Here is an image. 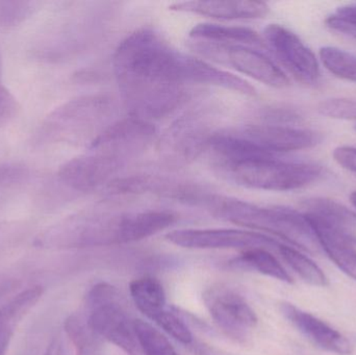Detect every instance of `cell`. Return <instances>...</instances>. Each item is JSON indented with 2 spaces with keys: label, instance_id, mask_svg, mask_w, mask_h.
Segmentation results:
<instances>
[{
  "label": "cell",
  "instance_id": "6da1fadb",
  "mask_svg": "<svg viewBox=\"0 0 356 355\" xmlns=\"http://www.w3.org/2000/svg\"><path fill=\"white\" fill-rule=\"evenodd\" d=\"M181 60L182 53L152 29H138L119 44L113 71L131 116L152 122L181 106L188 85Z\"/></svg>",
  "mask_w": 356,
  "mask_h": 355
},
{
  "label": "cell",
  "instance_id": "7a4b0ae2",
  "mask_svg": "<svg viewBox=\"0 0 356 355\" xmlns=\"http://www.w3.org/2000/svg\"><path fill=\"white\" fill-rule=\"evenodd\" d=\"M205 206H209L216 216L234 224L275 236L309 254H318L321 251L305 214L292 208H265L243 200L211 195Z\"/></svg>",
  "mask_w": 356,
  "mask_h": 355
},
{
  "label": "cell",
  "instance_id": "3957f363",
  "mask_svg": "<svg viewBox=\"0 0 356 355\" xmlns=\"http://www.w3.org/2000/svg\"><path fill=\"white\" fill-rule=\"evenodd\" d=\"M115 104L104 94L86 95L69 100L52 110L40 126V144H88L112 124Z\"/></svg>",
  "mask_w": 356,
  "mask_h": 355
},
{
  "label": "cell",
  "instance_id": "277c9868",
  "mask_svg": "<svg viewBox=\"0 0 356 355\" xmlns=\"http://www.w3.org/2000/svg\"><path fill=\"white\" fill-rule=\"evenodd\" d=\"M228 179L263 191H294L319 179L322 167L312 163L286 162L277 156H254L218 167Z\"/></svg>",
  "mask_w": 356,
  "mask_h": 355
},
{
  "label": "cell",
  "instance_id": "5b68a950",
  "mask_svg": "<svg viewBox=\"0 0 356 355\" xmlns=\"http://www.w3.org/2000/svg\"><path fill=\"white\" fill-rule=\"evenodd\" d=\"M122 295L108 283L94 286L87 295V321L92 331L129 355H143Z\"/></svg>",
  "mask_w": 356,
  "mask_h": 355
},
{
  "label": "cell",
  "instance_id": "8992f818",
  "mask_svg": "<svg viewBox=\"0 0 356 355\" xmlns=\"http://www.w3.org/2000/svg\"><path fill=\"white\" fill-rule=\"evenodd\" d=\"M192 48L200 56L227 65L264 85L282 89L290 85L286 72L264 50L236 44H219L192 40Z\"/></svg>",
  "mask_w": 356,
  "mask_h": 355
},
{
  "label": "cell",
  "instance_id": "52a82bcc",
  "mask_svg": "<svg viewBox=\"0 0 356 355\" xmlns=\"http://www.w3.org/2000/svg\"><path fill=\"white\" fill-rule=\"evenodd\" d=\"M156 138V129L152 122L129 116L108 125L88 149L125 165L144 154Z\"/></svg>",
  "mask_w": 356,
  "mask_h": 355
},
{
  "label": "cell",
  "instance_id": "ba28073f",
  "mask_svg": "<svg viewBox=\"0 0 356 355\" xmlns=\"http://www.w3.org/2000/svg\"><path fill=\"white\" fill-rule=\"evenodd\" d=\"M167 241L186 249H243L261 248L280 254L284 244L259 231L245 229H179L166 236Z\"/></svg>",
  "mask_w": 356,
  "mask_h": 355
},
{
  "label": "cell",
  "instance_id": "9c48e42d",
  "mask_svg": "<svg viewBox=\"0 0 356 355\" xmlns=\"http://www.w3.org/2000/svg\"><path fill=\"white\" fill-rule=\"evenodd\" d=\"M203 302L218 327L236 341H246L257 327L259 319L250 304L227 286H211L203 294Z\"/></svg>",
  "mask_w": 356,
  "mask_h": 355
},
{
  "label": "cell",
  "instance_id": "30bf717a",
  "mask_svg": "<svg viewBox=\"0 0 356 355\" xmlns=\"http://www.w3.org/2000/svg\"><path fill=\"white\" fill-rule=\"evenodd\" d=\"M264 40L278 62L297 81L305 85L319 81V62L296 33L282 25L269 24L264 29Z\"/></svg>",
  "mask_w": 356,
  "mask_h": 355
},
{
  "label": "cell",
  "instance_id": "8fae6325",
  "mask_svg": "<svg viewBox=\"0 0 356 355\" xmlns=\"http://www.w3.org/2000/svg\"><path fill=\"white\" fill-rule=\"evenodd\" d=\"M232 129L257 149L272 156L309 149L319 145L323 140V135L317 131L276 123L249 124Z\"/></svg>",
  "mask_w": 356,
  "mask_h": 355
},
{
  "label": "cell",
  "instance_id": "7c38bea8",
  "mask_svg": "<svg viewBox=\"0 0 356 355\" xmlns=\"http://www.w3.org/2000/svg\"><path fill=\"white\" fill-rule=\"evenodd\" d=\"M124 165L108 156L89 151L65 163L58 172V179L74 191L92 192L106 188L116 179Z\"/></svg>",
  "mask_w": 356,
  "mask_h": 355
},
{
  "label": "cell",
  "instance_id": "4fadbf2b",
  "mask_svg": "<svg viewBox=\"0 0 356 355\" xmlns=\"http://www.w3.org/2000/svg\"><path fill=\"white\" fill-rule=\"evenodd\" d=\"M282 315L315 345L339 355L353 354V347L345 336L321 319L291 304H282Z\"/></svg>",
  "mask_w": 356,
  "mask_h": 355
},
{
  "label": "cell",
  "instance_id": "5bb4252c",
  "mask_svg": "<svg viewBox=\"0 0 356 355\" xmlns=\"http://www.w3.org/2000/svg\"><path fill=\"white\" fill-rule=\"evenodd\" d=\"M171 10L200 15L218 20H244L263 18L269 6L261 1H181L169 6Z\"/></svg>",
  "mask_w": 356,
  "mask_h": 355
},
{
  "label": "cell",
  "instance_id": "9a60e30c",
  "mask_svg": "<svg viewBox=\"0 0 356 355\" xmlns=\"http://www.w3.org/2000/svg\"><path fill=\"white\" fill-rule=\"evenodd\" d=\"M311 224L320 247L328 258L349 277L356 281V249L355 245L345 239L334 227L317 215L305 213Z\"/></svg>",
  "mask_w": 356,
  "mask_h": 355
},
{
  "label": "cell",
  "instance_id": "2e32d148",
  "mask_svg": "<svg viewBox=\"0 0 356 355\" xmlns=\"http://www.w3.org/2000/svg\"><path fill=\"white\" fill-rule=\"evenodd\" d=\"M181 64L186 83L215 85L248 96L257 94L255 88L248 81L227 71L211 66L209 63L201 58L182 54Z\"/></svg>",
  "mask_w": 356,
  "mask_h": 355
},
{
  "label": "cell",
  "instance_id": "e0dca14e",
  "mask_svg": "<svg viewBox=\"0 0 356 355\" xmlns=\"http://www.w3.org/2000/svg\"><path fill=\"white\" fill-rule=\"evenodd\" d=\"M177 216L170 210H145L123 214V244L141 241L161 233L177 222Z\"/></svg>",
  "mask_w": 356,
  "mask_h": 355
},
{
  "label": "cell",
  "instance_id": "ac0fdd59",
  "mask_svg": "<svg viewBox=\"0 0 356 355\" xmlns=\"http://www.w3.org/2000/svg\"><path fill=\"white\" fill-rule=\"evenodd\" d=\"M190 38L191 40H196V41L236 44V45L249 46L257 49H268L264 38L248 27L201 23L191 29Z\"/></svg>",
  "mask_w": 356,
  "mask_h": 355
},
{
  "label": "cell",
  "instance_id": "d6986e66",
  "mask_svg": "<svg viewBox=\"0 0 356 355\" xmlns=\"http://www.w3.org/2000/svg\"><path fill=\"white\" fill-rule=\"evenodd\" d=\"M305 206L307 213L317 215L345 239L356 245V213L334 200L326 198L307 200Z\"/></svg>",
  "mask_w": 356,
  "mask_h": 355
},
{
  "label": "cell",
  "instance_id": "ffe728a7",
  "mask_svg": "<svg viewBox=\"0 0 356 355\" xmlns=\"http://www.w3.org/2000/svg\"><path fill=\"white\" fill-rule=\"evenodd\" d=\"M129 292L138 310L150 320L167 308L164 287L154 277L135 279L129 285Z\"/></svg>",
  "mask_w": 356,
  "mask_h": 355
},
{
  "label": "cell",
  "instance_id": "44dd1931",
  "mask_svg": "<svg viewBox=\"0 0 356 355\" xmlns=\"http://www.w3.org/2000/svg\"><path fill=\"white\" fill-rule=\"evenodd\" d=\"M232 264L242 267V268L257 271L261 274L267 275V276L284 281V283H293L291 275L286 272V269L269 250L261 249V248L243 250L241 256L236 258Z\"/></svg>",
  "mask_w": 356,
  "mask_h": 355
},
{
  "label": "cell",
  "instance_id": "7402d4cb",
  "mask_svg": "<svg viewBox=\"0 0 356 355\" xmlns=\"http://www.w3.org/2000/svg\"><path fill=\"white\" fill-rule=\"evenodd\" d=\"M280 256L305 283L315 287H326L328 285L327 277L321 268L311 258H307L292 246L284 244L280 247Z\"/></svg>",
  "mask_w": 356,
  "mask_h": 355
},
{
  "label": "cell",
  "instance_id": "603a6c76",
  "mask_svg": "<svg viewBox=\"0 0 356 355\" xmlns=\"http://www.w3.org/2000/svg\"><path fill=\"white\" fill-rule=\"evenodd\" d=\"M319 56L323 66L334 76L356 83V53L334 46H324Z\"/></svg>",
  "mask_w": 356,
  "mask_h": 355
},
{
  "label": "cell",
  "instance_id": "cb8c5ba5",
  "mask_svg": "<svg viewBox=\"0 0 356 355\" xmlns=\"http://www.w3.org/2000/svg\"><path fill=\"white\" fill-rule=\"evenodd\" d=\"M65 331L76 349L77 355H97L98 336L88 324L87 318L71 315L65 321Z\"/></svg>",
  "mask_w": 356,
  "mask_h": 355
},
{
  "label": "cell",
  "instance_id": "d4e9b609",
  "mask_svg": "<svg viewBox=\"0 0 356 355\" xmlns=\"http://www.w3.org/2000/svg\"><path fill=\"white\" fill-rule=\"evenodd\" d=\"M134 329L143 355H178L169 340L143 320H134Z\"/></svg>",
  "mask_w": 356,
  "mask_h": 355
},
{
  "label": "cell",
  "instance_id": "484cf974",
  "mask_svg": "<svg viewBox=\"0 0 356 355\" xmlns=\"http://www.w3.org/2000/svg\"><path fill=\"white\" fill-rule=\"evenodd\" d=\"M35 1H0V26H15L31 16L39 8Z\"/></svg>",
  "mask_w": 356,
  "mask_h": 355
},
{
  "label": "cell",
  "instance_id": "4316f807",
  "mask_svg": "<svg viewBox=\"0 0 356 355\" xmlns=\"http://www.w3.org/2000/svg\"><path fill=\"white\" fill-rule=\"evenodd\" d=\"M152 321L179 343L184 345L192 344L193 335L190 329L175 313L171 312L168 308L156 315Z\"/></svg>",
  "mask_w": 356,
  "mask_h": 355
},
{
  "label": "cell",
  "instance_id": "83f0119b",
  "mask_svg": "<svg viewBox=\"0 0 356 355\" xmlns=\"http://www.w3.org/2000/svg\"><path fill=\"white\" fill-rule=\"evenodd\" d=\"M317 110L320 115L328 118L356 121V99L332 98L323 100L318 104Z\"/></svg>",
  "mask_w": 356,
  "mask_h": 355
},
{
  "label": "cell",
  "instance_id": "f1b7e54d",
  "mask_svg": "<svg viewBox=\"0 0 356 355\" xmlns=\"http://www.w3.org/2000/svg\"><path fill=\"white\" fill-rule=\"evenodd\" d=\"M18 110L19 104L16 98L8 91L2 79V63L0 58V126L14 119Z\"/></svg>",
  "mask_w": 356,
  "mask_h": 355
},
{
  "label": "cell",
  "instance_id": "f546056e",
  "mask_svg": "<svg viewBox=\"0 0 356 355\" xmlns=\"http://www.w3.org/2000/svg\"><path fill=\"white\" fill-rule=\"evenodd\" d=\"M26 176V170L23 167L0 165V192L18 185Z\"/></svg>",
  "mask_w": 356,
  "mask_h": 355
},
{
  "label": "cell",
  "instance_id": "4dcf8cb0",
  "mask_svg": "<svg viewBox=\"0 0 356 355\" xmlns=\"http://www.w3.org/2000/svg\"><path fill=\"white\" fill-rule=\"evenodd\" d=\"M326 24L332 31L348 35L356 40V21L339 14H334L326 19Z\"/></svg>",
  "mask_w": 356,
  "mask_h": 355
},
{
  "label": "cell",
  "instance_id": "1f68e13d",
  "mask_svg": "<svg viewBox=\"0 0 356 355\" xmlns=\"http://www.w3.org/2000/svg\"><path fill=\"white\" fill-rule=\"evenodd\" d=\"M334 160L346 170L356 173V148L353 146H340L334 150Z\"/></svg>",
  "mask_w": 356,
  "mask_h": 355
},
{
  "label": "cell",
  "instance_id": "d6a6232c",
  "mask_svg": "<svg viewBox=\"0 0 356 355\" xmlns=\"http://www.w3.org/2000/svg\"><path fill=\"white\" fill-rule=\"evenodd\" d=\"M16 327L0 316V355H6Z\"/></svg>",
  "mask_w": 356,
  "mask_h": 355
},
{
  "label": "cell",
  "instance_id": "836d02e7",
  "mask_svg": "<svg viewBox=\"0 0 356 355\" xmlns=\"http://www.w3.org/2000/svg\"><path fill=\"white\" fill-rule=\"evenodd\" d=\"M45 355H66L64 345L60 337H56L48 346Z\"/></svg>",
  "mask_w": 356,
  "mask_h": 355
},
{
  "label": "cell",
  "instance_id": "e575fe53",
  "mask_svg": "<svg viewBox=\"0 0 356 355\" xmlns=\"http://www.w3.org/2000/svg\"><path fill=\"white\" fill-rule=\"evenodd\" d=\"M337 14L341 16L346 17V18L353 19L356 21V4H351V6H342L337 10Z\"/></svg>",
  "mask_w": 356,
  "mask_h": 355
},
{
  "label": "cell",
  "instance_id": "d590c367",
  "mask_svg": "<svg viewBox=\"0 0 356 355\" xmlns=\"http://www.w3.org/2000/svg\"><path fill=\"white\" fill-rule=\"evenodd\" d=\"M16 287V283L12 281H0V300L8 295Z\"/></svg>",
  "mask_w": 356,
  "mask_h": 355
},
{
  "label": "cell",
  "instance_id": "8d00e7d4",
  "mask_svg": "<svg viewBox=\"0 0 356 355\" xmlns=\"http://www.w3.org/2000/svg\"><path fill=\"white\" fill-rule=\"evenodd\" d=\"M350 201H351V204H353V206H355L356 208V191L353 192V193H351Z\"/></svg>",
  "mask_w": 356,
  "mask_h": 355
},
{
  "label": "cell",
  "instance_id": "74e56055",
  "mask_svg": "<svg viewBox=\"0 0 356 355\" xmlns=\"http://www.w3.org/2000/svg\"><path fill=\"white\" fill-rule=\"evenodd\" d=\"M355 133H356V125H355Z\"/></svg>",
  "mask_w": 356,
  "mask_h": 355
}]
</instances>
